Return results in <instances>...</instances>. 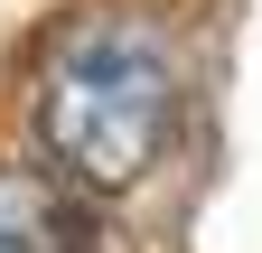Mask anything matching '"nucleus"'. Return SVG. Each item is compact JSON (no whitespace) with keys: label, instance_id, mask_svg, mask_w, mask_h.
<instances>
[{"label":"nucleus","instance_id":"obj_1","mask_svg":"<svg viewBox=\"0 0 262 253\" xmlns=\"http://www.w3.org/2000/svg\"><path fill=\"white\" fill-rule=\"evenodd\" d=\"M187 103V47L178 28L141 10V0H94L47 38L38 56V150L84 187V197H122L159 169Z\"/></svg>","mask_w":262,"mask_h":253},{"label":"nucleus","instance_id":"obj_2","mask_svg":"<svg viewBox=\"0 0 262 253\" xmlns=\"http://www.w3.org/2000/svg\"><path fill=\"white\" fill-rule=\"evenodd\" d=\"M0 253H75V206L38 169H0Z\"/></svg>","mask_w":262,"mask_h":253}]
</instances>
